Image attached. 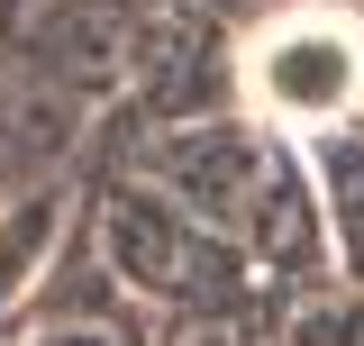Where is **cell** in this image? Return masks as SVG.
Wrapping results in <instances>:
<instances>
[{"label":"cell","mask_w":364,"mask_h":346,"mask_svg":"<svg viewBox=\"0 0 364 346\" xmlns=\"http://www.w3.org/2000/svg\"><path fill=\"white\" fill-rule=\"evenodd\" d=\"M246 100L282 137H318L364 110V28L346 9H282L246 46Z\"/></svg>","instance_id":"6da1fadb"}]
</instances>
